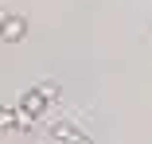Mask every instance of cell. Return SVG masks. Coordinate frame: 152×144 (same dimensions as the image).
Wrapping results in <instances>:
<instances>
[{"label": "cell", "mask_w": 152, "mask_h": 144, "mask_svg": "<svg viewBox=\"0 0 152 144\" xmlns=\"http://www.w3.org/2000/svg\"><path fill=\"white\" fill-rule=\"evenodd\" d=\"M55 140H66V144H90V140H86L74 125H66V121H63V125H55Z\"/></svg>", "instance_id": "cell-4"}, {"label": "cell", "mask_w": 152, "mask_h": 144, "mask_svg": "<svg viewBox=\"0 0 152 144\" xmlns=\"http://www.w3.org/2000/svg\"><path fill=\"white\" fill-rule=\"evenodd\" d=\"M0 125H4V129H27V125H31V117H27V113L23 109H0Z\"/></svg>", "instance_id": "cell-2"}, {"label": "cell", "mask_w": 152, "mask_h": 144, "mask_svg": "<svg viewBox=\"0 0 152 144\" xmlns=\"http://www.w3.org/2000/svg\"><path fill=\"white\" fill-rule=\"evenodd\" d=\"M58 94V86H39V90H27L23 94V101H20V109L27 113V117H39V113H47V105H51V97Z\"/></svg>", "instance_id": "cell-1"}, {"label": "cell", "mask_w": 152, "mask_h": 144, "mask_svg": "<svg viewBox=\"0 0 152 144\" xmlns=\"http://www.w3.org/2000/svg\"><path fill=\"white\" fill-rule=\"evenodd\" d=\"M23 20L20 16H4V43H16V39H23Z\"/></svg>", "instance_id": "cell-3"}]
</instances>
